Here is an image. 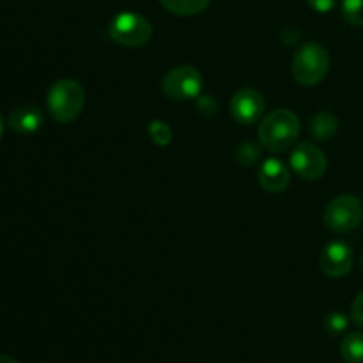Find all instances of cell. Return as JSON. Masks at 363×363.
Here are the masks:
<instances>
[{"instance_id":"obj_11","label":"cell","mask_w":363,"mask_h":363,"mask_svg":"<svg viewBox=\"0 0 363 363\" xmlns=\"http://www.w3.org/2000/svg\"><path fill=\"white\" fill-rule=\"evenodd\" d=\"M45 123L43 112L35 105H20L11 110L7 124L13 131L20 135L35 133Z\"/></svg>"},{"instance_id":"obj_18","label":"cell","mask_w":363,"mask_h":363,"mask_svg":"<svg viewBox=\"0 0 363 363\" xmlns=\"http://www.w3.org/2000/svg\"><path fill=\"white\" fill-rule=\"evenodd\" d=\"M259 156H261V151H259L257 145L254 144H243L240 149H238V162L245 167L257 162Z\"/></svg>"},{"instance_id":"obj_22","label":"cell","mask_w":363,"mask_h":363,"mask_svg":"<svg viewBox=\"0 0 363 363\" xmlns=\"http://www.w3.org/2000/svg\"><path fill=\"white\" fill-rule=\"evenodd\" d=\"M0 363H18L14 358L7 357V354H0Z\"/></svg>"},{"instance_id":"obj_8","label":"cell","mask_w":363,"mask_h":363,"mask_svg":"<svg viewBox=\"0 0 363 363\" xmlns=\"http://www.w3.org/2000/svg\"><path fill=\"white\" fill-rule=\"evenodd\" d=\"M266 101L255 89H241L230 99V116L238 124L250 126L264 116Z\"/></svg>"},{"instance_id":"obj_2","label":"cell","mask_w":363,"mask_h":363,"mask_svg":"<svg viewBox=\"0 0 363 363\" xmlns=\"http://www.w3.org/2000/svg\"><path fill=\"white\" fill-rule=\"evenodd\" d=\"M46 106H48L50 116L57 123H73L85 106L84 87L77 80H71V78L53 82L48 96H46Z\"/></svg>"},{"instance_id":"obj_23","label":"cell","mask_w":363,"mask_h":363,"mask_svg":"<svg viewBox=\"0 0 363 363\" xmlns=\"http://www.w3.org/2000/svg\"><path fill=\"white\" fill-rule=\"evenodd\" d=\"M4 133V119H2V113H0V138H2Z\"/></svg>"},{"instance_id":"obj_5","label":"cell","mask_w":363,"mask_h":363,"mask_svg":"<svg viewBox=\"0 0 363 363\" xmlns=\"http://www.w3.org/2000/svg\"><path fill=\"white\" fill-rule=\"evenodd\" d=\"M323 220H325V225L333 233H351L363 220V202L357 195H339L326 206Z\"/></svg>"},{"instance_id":"obj_1","label":"cell","mask_w":363,"mask_h":363,"mask_svg":"<svg viewBox=\"0 0 363 363\" xmlns=\"http://www.w3.org/2000/svg\"><path fill=\"white\" fill-rule=\"evenodd\" d=\"M300 119L289 108H277L259 124V142L269 152H286L296 144Z\"/></svg>"},{"instance_id":"obj_13","label":"cell","mask_w":363,"mask_h":363,"mask_svg":"<svg viewBox=\"0 0 363 363\" xmlns=\"http://www.w3.org/2000/svg\"><path fill=\"white\" fill-rule=\"evenodd\" d=\"M162 6L172 14L179 16H194V14L202 13L209 6L211 0H160Z\"/></svg>"},{"instance_id":"obj_6","label":"cell","mask_w":363,"mask_h":363,"mask_svg":"<svg viewBox=\"0 0 363 363\" xmlns=\"http://www.w3.org/2000/svg\"><path fill=\"white\" fill-rule=\"evenodd\" d=\"M162 91L167 98L176 101H188V99L199 98L202 91V74L197 67L176 66L167 71L162 80Z\"/></svg>"},{"instance_id":"obj_10","label":"cell","mask_w":363,"mask_h":363,"mask_svg":"<svg viewBox=\"0 0 363 363\" xmlns=\"http://www.w3.org/2000/svg\"><path fill=\"white\" fill-rule=\"evenodd\" d=\"M257 179L261 186L269 194H280L287 190L291 183V170L287 169L286 163L279 158H269L259 167Z\"/></svg>"},{"instance_id":"obj_15","label":"cell","mask_w":363,"mask_h":363,"mask_svg":"<svg viewBox=\"0 0 363 363\" xmlns=\"http://www.w3.org/2000/svg\"><path fill=\"white\" fill-rule=\"evenodd\" d=\"M344 20L354 27H363V0H342Z\"/></svg>"},{"instance_id":"obj_3","label":"cell","mask_w":363,"mask_h":363,"mask_svg":"<svg viewBox=\"0 0 363 363\" xmlns=\"http://www.w3.org/2000/svg\"><path fill=\"white\" fill-rule=\"evenodd\" d=\"M330 69V55L325 46L318 43H307L293 57L291 73L300 85L311 87L318 85Z\"/></svg>"},{"instance_id":"obj_24","label":"cell","mask_w":363,"mask_h":363,"mask_svg":"<svg viewBox=\"0 0 363 363\" xmlns=\"http://www.w3.org/2000/svg\"><path fill=\"white\" fill-rule=\"evenodd\" d=\"M360 264H362V269H363V255H362V259H360Z\"/></svg>"},{"instance_id":"obj_4","label":"cell","mask_w":363,"mask_h":363,"mask_svg":"<svg viewBox=\"0 0 363 363\" xmlns=\"http://www.w3.org/2000/svg\"><path fill=\"white\" fill-rule=\"evenodd\" d=\"M108 35L113 43L121 46H144L152 38V25L145 16L137 13H121L110 21Z\"/></svg>"},{"instance_id":"obj_20","label":"cell","mask_w":363,"mask_h":363,"mask_svg":"<svg viewBox=\"0 0 363 363\" xmlns=\"http://www.w3.org/2000/svg\"><path fill=\"white\" fill-rule=\"evenodd\" d=\"M199 110L202 113H208V116H215L216 110H218V103L211 96H206V98L199 99Z\"/></svg>"},{"instance_id":"obj_21","label":"cell","mask_w":363,"mask_h":363,"mask_svg":"<svg viewBox=\"0 0 363 363\" xmlns=\"http://www.w3.org/2000/svg\"><path fill=\"white\" fill-rule=\"evenodd\" d=\"M307 2L318 13H330L337 6V0H307Z\"/></svg>"},{"instance_id":"obj_9","label":"cell","mask_w":363,"mask_h":363,"mask_svg":"<svg viewBox=\"0 0 363 363\" xmlns=\"http://www.w3.org/2000/svg\"><path fill=\"white\" fill-rule=\"evenodd\" d=\"M354 255L353 250L344 241H333V243L326 245L319 257V266L325 275L332 277V279H340L346 277L353 268Z\"/></svg>"},{"instance_id":"obj_7","label":"cell","mask_w":363,"mask_h":363,"mask_svg":"<svg viewBox=\"0 0 363 363\" xmlns=\"http://www.w3.org/2000/svg\"><path fill=\"white\" fill-rule=\"evenodd\" d=\"M291 169L305 181H318L326 172V156L311 142H301L291 152Z\"/></svg>"},{"instance_id":"obj_19","label":"cell","mask_w":363,"mask_h":363,"mask_svg":"<svg viewBox=\"0 0 363 363\" xmlns=\"http://www.w3.org/2000/svg\"><path fill=\"white\" fill-rule=\"evenodd\" d=\"M351 319L354 325L363 328V291L354 298L353 305H351Z\"/></svg>"},{"instance_id":"obj_14","label":"cell","mask_w":363,"mask_h":363,"mask_svg":"<svg viewBox=\"0 0 363 363\" xmlns=\"http://www.w3.org/2000/svg\"><path fill=\"white\" fill-rule=\"evenodd\" d=\"M340 354L347 363H363V333H347L340 342Z\"/></svg>"},{"instance_id":"obj_17","label":"cell","mask_w":363,"mask_h":363,"mask_svg":"<svg viewBox=\"0 0 363 363\" xmlns=\"http://www.w3.org/2000/svg\"><path fill=\"white\" fill-rule=\"evenodd\" d=\"M323 326H325V330L330 335H340V333L346 332L347 318L340 314V312H330L325 318V321H323Z\"/></svg>"},{"instance_id":"obj_12","label":"cell","mask_w":363,"mask_h":363,"mask_svg":"<svg viewBox=\"0 0 363 363\" xmlns=\"http://www.w3.org/2000/svg\"><path fill=\"white\" fill-rule=\"evenodd\" d=\"M308 130H311L312 137L315 140H332L337 135V131H339V119L332 112H319L312 117Z\"/></svg>"},{"instance_id":"obj_16","label":"cell","mask_w":363,"mask_h":363,"mask_svg":"<svg viewBox=\"0 0 363 363\" xmlns=\"http://www.w3.org/2000/svg\"><path fill=\"white\" fill-rule=\"evenodd\" d=\"M149 137L156 145H169L172 142V130L163 121H152L149 124Z\"/></svg>"}]
</instances>
